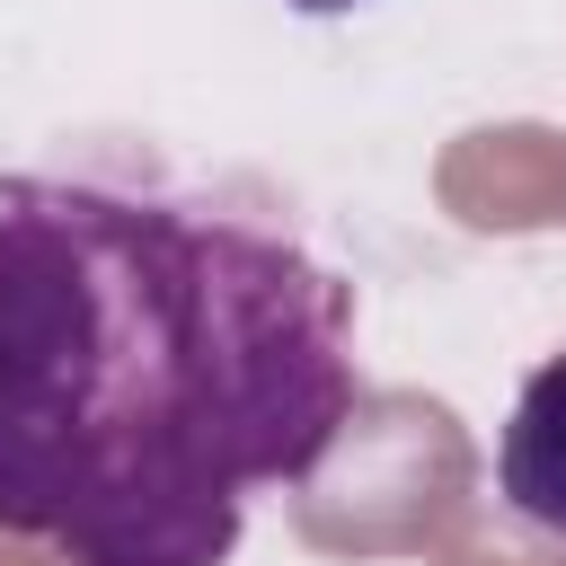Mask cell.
<instances>
[{
    "instance_id": "obj_1",
    "label": "cell",
    "mask_w": 566,
    "mask_h": 566,
    "mask_svg": "<svg viewBox=\"0 0 566 566\" xmlns=\"http://www.w3.org/2000/svg\"><path fill=\"white\" fill-rule=\"evenodd\" d=\"M354 416L345 292L274 230L88 177L0 186V531L221 566Z\"/></svg>"
},
{
    "instance_id": "obj_2",
    "label": "cell",
    "mask_w": 566,
    "mask_h": 566,
    "mask_svg": "<svg viewBox=\"0 0 566 566\" xmlns=\"http://www.w3.org/2000/svg\"><path fill=\"white\" fill-rule=\"evenodd\" d=\"M495 478H504V495H513L522 522H539V531L566 539V354H548L522 380L513 424L495 442Z\"/></svg>"
},
{
    "instance_id": "obj_3",
    "label": "cell",
    "mask_w": 566,
    "mask_h": 566,
    "mask_svg": "<svg viewBox=\"0 0 566 566\" xmlns=\"http://www.w3.org/2000/svg\"><path fill=\"white\" fill-rule=\"evenodd\" d=\"M292 9H310V18H336V9H354V0H292Z\"/></svg>"
}]
</instances>
